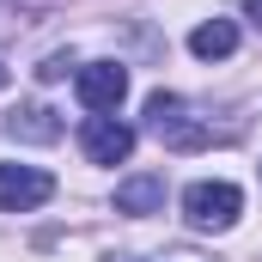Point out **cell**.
<instances>
[{
	"label": "cell",
	"instance_id": "6da1fadb",
	"mask_svg": "<svg viewBox=\"0 0 262 262\" xmlns=\"http://www.w3.org/2000/svg\"><path fill=\"white\" fill-rule=\"evenodd\" d=\"M146 128L159 134L171 152H195V146L213 140V128L189 116V104H183L177 92H152V98H146Z\"/></svg>",
	"mask_w": 262,
	"mask_h": 262
},
{
	"label": "cell",
	"instance_id": "7a4b0ae2",
	"mask_svg": "<svg viewBox=\"0 0 262 262\" xmlns=\"http://www.w3.org/2000/svg\"><path fill=\"white\" fill-rule=\"evenodd\" d=\"M183 213H189L195 232H226V226H238L244 195H238V183H189L183 189Z\"/></svg>",
	"mask_w": 262,
	"mask_h": 262
},
{
	"label": "cell",
	"instance_id": "3957f363",
	"mask_svg": "<svg viewBox=\"0 0 262 262\" xmlns=\"http://www.w3.org/2000/svg\"><path fill=\"white\" fill-rule=\"evenodd\" d=\"M73 85H79V104H85L92 116H116V104L128 98V67H116V61H85Z\"/></svg>",
	"mask_w": 262,
	"mask_h": 262
},
{
	"label": "cell",
	"instance_id": "277c9868",
	"mask_svg": "<svg viewBox=\"0 0 262 262\" xmlns=\"http://www.w3.org/2000/svg\"><path fill=\"white\" fill-rule=\"evenodd\" d=\"M55 195V177L37 171V165H0V207L6 213H31Z\"/></svg>",
	"mask_w": 262,
	"mask_h": 262
},
{
	"label": "cell",
	"instance_id": "5b68a950",
	"mask_svg": "<svg viewBox=\"0 0 262 262\" xmlns=\"http://www.w3.org/2000/svg\"><path fill=\"white\" fill-rule=\"evenodd\" d=\"M79 146H85L92 165H122V159L134 152V128H128V122H116V116H85Z\"/></svg>",
	"mask_w": 262,
	"mask_h": 262
},
{
	"label": "cell",
	"instance_id": "8992f818",
	"mask_svg": "<svg viewBox=\"0 0 262 262\" xmlns=\"http://www.w3.org/2000/svg\"><path fill=\"white\" fill-rule=\"evenodd\" d=\"M6 134L43 146V140H61V116H55L49 104H12V110H6Z\"/></svg>",
	"mask_w": 262,
	"mask_h": 262
},
{
	"label": "cell",
	"instance_id": "52a82bcc",
	"mask_svg": "<svg viewBox=\"0 0 262 262\" xmlns=\"http://www.w3.org/2000/svg\"><path fill=\"white\" fill-rule=\"evenodd\" d=\"M165 207V177L159 171H140L128 183H116V213H159Z\"/></svg>",
	"mask_w": 262,
	"mask_h": 262
},
{
	"label": "cell",
	"instance_id": "ba28073f",
	"mask_svg": "<svg viewBox=\"0 0 262 262\" xmlns=\"http://www.w3.org/2000/svg\"><path fill=\"white\" fill-rule=\"evenodd\" d=\"M189 49H195L201 61H226V55L238 49V25H232V18H207V25L189 31Z\"/></svg>",
	"mask_w": 262,
	"mask_h": 262
},
{
	"label": "cell",
	"instance_id": "9c48e42d",
	"mask_svg": "<svg viewBox=\"0 0 262 262\" xmlns=\"http://www.w3.org/2000/svg\"><path fill=\"white\" fill-rule=\"evenodd\" d=\"M67 67H73V55H49V61L37 67V79H43V85H55V79H67Z\"/></svg>",
	"mask_w": 262,
	"mask_h": 262
},
{
	"label": "cell",
	"instance_id": "30bf717a",
	"mask_svg": "<svg viewBox=\"0 0 262 262\" xmlns=\"http://www.w3.org/2000/svg\"><path fill=\"white\" fill-rule=\"evenodd\" d=\"M244 18H256V25H262V0H244Z\"/></svg>",
	"mask_w": 262,
	"mask_h": 262
},
{
	"label": "cell",
	"instance_id": "8fae6325",
	"mask_svg": "<svg viewBox=\"0 0 262 262\" xmlns=\"http://www.w3.org/2000/svg\"><path fill=\"white\" fill-rule=\"evenodd\" d=\"M0 79H6V67H0Z\"/></svg>",
	"mask_w": 262,
	"mask_h": 262
}]
</instances>
